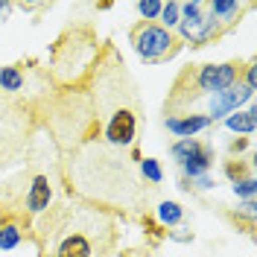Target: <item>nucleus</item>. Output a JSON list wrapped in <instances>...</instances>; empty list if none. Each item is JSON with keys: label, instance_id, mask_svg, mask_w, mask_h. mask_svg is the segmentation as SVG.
Masks as SVG:
<instances>
[{"label": "nucleus", "instance_id": "6", "mask_svg": "<svg viewBox=\"0 0 257 257\" xmlns=\"http://www.w3.org/2000/svg\"><path fill=\"white\" fill-rule=\"evenodd\" d=\"M132 44L144 62H161L176 50V38L170 35L167 27L158 24H138L132 30Z\"/></svg>", "mask_w": 257, "mask_h": 257}, {"label": "nucleus", "instance_id": "19", "mask_svg": "<svg viewBox=\"0 0 257 257\" xmlns=\"http://www.w3.org/2000/svg\"><path fill=\"white\" fill-rule=\"evenodd\" d=\"M161 18H164L167 27H176L178 21H181V6L178 3H164L161 6Z\"/></svg>", "mask_w": 257, "mask_h": 257}, {"label": "nucleus", "instance_id": "5", "mask_svg": "<svg viewBox=\"0 0 257 257\" xmlns=\"http://www.w3.org/2000/svg\"><path fill=\"white\" fill-rule=\"evenodd\" d=\"M178 27H181V38L190 41L193 47H202L213 38H219V30H216V24H213V18L208 12V3H199V0L181 6Z\"/></svg>", "mask_w": 257, "mask_h": 257}, {"label": "nucleus", "instance_id": "7", "mask_svg": "<svg viewBox=\"0 0 257 257\" xmlns=\"http://www.w3.org/2000/svg\"><path fill=\"white\" fill-rule=\"evenodd\" d=\"M184 79L193 82L196 94H219V91H228L231 85H237V64H202L196 73H184Z\"/></svg>", "mask_w": 257, "mask_h": 257}, {"label": "nucleus", "instance_id": "17", "mask_svg": "<svg viewBox=\"0 0 257 257\" xmlns=\"http://www.w3.org/2000/svg\"><path fill=\"white\" fill-rule=\"evenodd\" d=\"M18 242H21V231H18V225L12 222V219L0 222V248H15Z\"/></svg>", "mask_w": 257, "mask_h": 257}, {"label": "nucleus", "instance_id": "10", "mask_svg": "<svg viewBox=\"0 0 257 257\" xmlns=\"http://www.w3.org/2000/svg\"><path fill=\"white\" fill-rule=\"evenodd\" d=\"M248 9H251L248 3H237V0H213V3H208V12H210V18H213L219 35H222L228 27H234V24L240 21V15L248 12Z\"/></svg>", "mask_w": 257, "mask_h": 257}, {"label": "nucleus", "instance_id": "16", "mask_svg": "<svg viewBox=\"0 0 257 257\" xmlns=\"http://www.w3.org/2000/svg\"><path fill=\"white\" fill-rule=\"evenodd\" d=\"M181 216H184V210H181V205H176V202H161L158 205V219L164 225H178Z\"/></svg>", "mask_w": 257, "mask_h": 257}, {"label": "nucleus", "instance_id": "9", "mask_svg": "<svg viewBox=\"0 0 257 257\" xmlns=\"http://www.w3.org/2000/svg\"><path fill=\"white\" fill-rule=\"evenodd\" d=\"M135 132H138V117L132 108H117L105 126V144L108 146H128L135 141Z\"/></svg>", "mask_w": 257, "mask_h": 257}, {"label": "nucleus", "instance_id": "12", "mask_svg": "<svg viewBox=\"0 0 257 257\" xmlns=\"http://www.w3.org/2000/svg\"><path fill=\"white\" fill-rule=\"evenodd\" d=\"M50 199H53V187H50V178L47 176H35L32 178V187H30V205L32 213H44L50 208Z\"/></svg>", "mask_w": 257, "mask_h": 257}, {"label": "nucleus", "instance_id": "20", "mask_svg": "<svg viewBox=\"0 0 257 257\" xmlns=\"http://www.w3.org/2000/svg\"><path fill=\"white\" fill-rule=\"evenodd\" d=\"M161 6H164V3H158V0H146V3H138V12H141L146 21H152V18L161 15Z\"/></svg>", "mask_w": 257, "mask_h": 257}, {"label": "nucleus", "instance_id": "8", "mask_svg": "<svg viewBox=\"0 0 257 257\" xmlns=\"http://www.w3.org/2000/svg\"><path fill=\"white\" fill-rule=\"evenodd\" d=\"M173 155L181 161L184 173H187L190 178L202 176L210 164H213V149H210V146H205V144H199V141H193V138L178 141V144L173 146Z\"/></svg>", "mask_w": 257, "mask_h": 257}, {"label": "nucleus", "instance_id": "21", "mask_svg": "<svg viewBox=\"0 0 257 257\" xmlns=\"http://www.w3.org/2000/svg\"><path fill=\"white\" fill-rule=\"evenodd\" d=\"M234 193H237V196H245V199L251 202V199H254V178H242V181H237V184H234Z\"/></svg>", "mask_w": 257, "mask_h": 257}, {"label": "nucleus", "instance_id": "15", "mask_svg": "<svg viewBox=\"0 0 257 257\" xmlns=\"http://www.w3.org/2000/svg\"><path fill=\"white\" fill-rule=\"evenodd\" d=\"M254 108L245 114H231L228 120H225V126L231 128V132H242V135H251L254 132Z\"/></svg>", "mask_w": 257, "mask_h": 257}, {"label": "nucleus", "instance_id": "4", "mask_svg": "<svg viewBox=\"0 0 257 257\" xmlns=\"http://www.w3.org/2000/svg\"><path fill=\"white\" fill-rule=\"evenodd\" d=\"M96 59V38L91 30H70L59 38L53 50V76L62 85H73L88 73V67Z\"/></svg>", "mask_w": 257, "mask_h": 257}, {"label": "nucleus", "instance_id": "18", "mask_svg": "<svg viewBox=\"0 0 257 257\" xmlns=\"http://www.w3.org/2000/svg\"><path fill=\"white\" fill-rule=\"evenodd\" d=\"M141 176H144L149 184H158V181H161L158 161H155V158H144V161H141Z\"/></svg>", "mask_w": 257, "mask_h": 257}, {"label": "nucleus", "instance_id": "14", "mask_svg": "<svg viewBox=\"0 0 257 257\" xmlns=\"http://www.w3.org/2000/svg\"><path fill=\"white\" fill-rule=\"evenodd\" d=\"M21 88H24V73L18 67H0V91L18 94Z\"/></svg>", "mask_w": 257, "mask_h": 257}, {"label": "nucleus", "instance_id": "2", "mask_svg": "<svg viewBox=\"0 0 257 257\" xmlns=\"http://www.w3.org/2000/svg\"><path fill=\"white\" fill-rule=\"evenodd\" d=\"M41 242H53L47 257H105L114 245V219L99 208H62L41 225Z\"/></svg>", "mask_w": 257, "mask_h": 257}, {"label": "nucleus", "instance_id": "13", "mask_svg": "<svg viewBox=\"0 0 257 257\" xmlns=\"http://www.w3.org/2000/svg\"><path fill=\"white\" fill-rule=\"evenodd\" d=\"M210 126V117H184V120H178V117H167V128L170 132H176L181 138H193L196 132H202V128Z\"/></svg>", "mask_w": 257, "mask_h": 257}, {"label": "nucleus", "instance_id": "1", "mask_svg": "<svg viewBox=\"0 0 257 257\" xmlns=\"http://www.w3.org/2000/svg\"><path fill=\"white\" fill-rule=\"evenodd\" d=\"M67 181L76 196L99 210L141 213L149 202V193L138 178L132 161L117 146H108L102 141H85L82 146L70 149Z\"/></svg>", "mask_w": 257, "mask_h": 257}, {"label": "nucleus", "instance_id": "11", "mask_svg": "<svg viewBox=\"0 0 257 257\" xmlns=\"http://www.w3.org/2000/svg\"><path fill=\"white\" fill-rule=\"evenodd\" d=\"M251 88L248 85H231L228 91H219V94H213V99H210V120L213 117H222V114H228V111H234L237 105H242L245 99H251Z\"/></svg>", "mask_w": 257, "mask_h": 257}, {"label": "nucleus", "instance_id": "22", "mask_svg": "<svg viewBox=\"0 0 257 257\" xmlns=\"http://www.w3.org/2000/svg\"><path fill=\"white\" fill-rule=\"evenodd\" d=\"M9 12H12V6H9V3H0V21H6Z\"/></svg>", "mask_w": 257, "mask_h": 257}, {"label": "nucleus", "instance_id": "3", "mask_svg": "<svg viewBox=\"0 0 257 257\" xmlns=\"http://www.w3.org/2000/svg\"><path fill=\"white\" fill-rule=\"evenodd\" d=\"M32 135V111L15 94L0 91V170L27 155Z\"/></svg>", "mask_w": 257, "mask_h": 257}]
</instances>
